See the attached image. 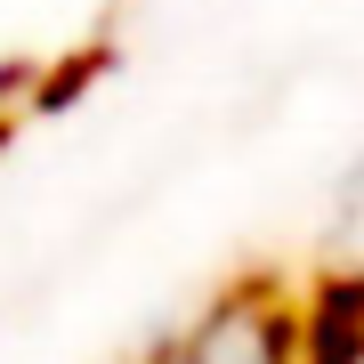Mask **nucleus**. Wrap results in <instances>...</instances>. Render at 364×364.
Here are the masks:
<instances>
[{"mask_svg": "<svg viewBox=\"0 0 364 364\" xmlns=\"http://www.w3.org/2000/svg\"><path fill=\"white\" fill-rule=\"evenodd\" d=\"M299 324H308V308L284 284H235L154 364H299Z\"/></svg>", "mask_w": 364, "mask_h": 364, "instance_id": "obj_1", "label": "nucleus"}]
</instances>
